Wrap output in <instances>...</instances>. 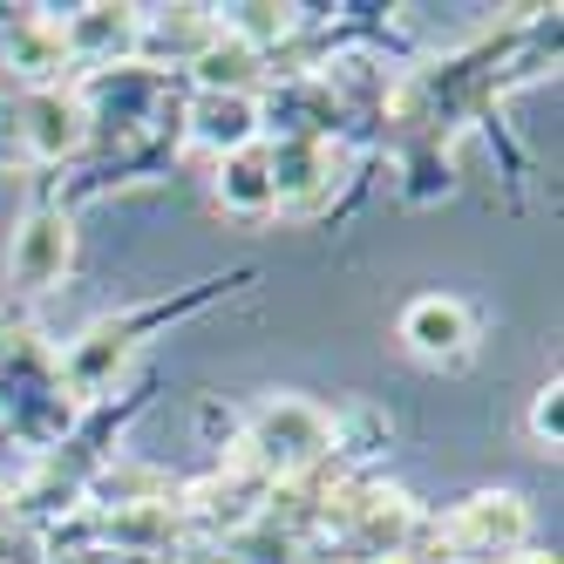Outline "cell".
Wrapping results in <instances>:
<instances>
[{"instance_id":"1","label":"cell","mask_w":564,"mask_h":564,"mask_svg":"<svg viewBox=\"0 0 564 564\" xmlns=\"http://www.w3.org/2000/svg\"><path fill=\"white\" fill-rule=\"evenodd\" d=\"M401 340H409L415 360H435V368H456V360L476 354V319L463 300L449 293H422L409 313H401Z\"/></svg>"},{"instance_id":"2","label":"cell","mask_w":564,"mask_h":564,"mask_svg":"<svg viewBox=\"0 0 564 564\" xmlns=\"http://www.w3.org/2000/svg\"><path fill=\"white\" fill-rule=\"evenodd\" d=\"M75 259V238H68V218L62 212H28L14 246H8V279L21 293H48L62 286V272Z\"/></svg>"},{"instance_id":"3","label":"cell","mask_w":564,"mask_h":564,"mask_svg":"<svg viewBox=\"0 0 564 564\" xmlns=\"http://www.w3.org/2000/svg\"><path fill=\"white\" fill-rule=\"evenodd\" d=\"M327 442H334V429H327V415H319L313 401H272V409H259V422H252V449L272 469H300V463H313L327 449Z\"/></svg>"},{"instance_id":"4","label":"cell","mask_w":564,"mask_h":564,"mask_svg":"<svg viewBox=\"0 0 564 564\" xmlns=\"http://www.w3.org/2000/svg\"><path fill=\"white\" fill-rule=\"evenodd\" d=\"M191 137L218 150V156H238V150H252L259 137V102L246 89H205L191 102Z\"/></svg>"},{"instance_id":"5","label":"cell","mask_w":564,"mask_h":564,"mask_svg":"<svg viewBox=\"0 0 564 564\" xmlns=\"http://www.w3.org/2000/svg\"><path fill=\"white\" fill-rule=\"evenodd\" d=\"M523 531H531V517H523L517 497H476L456 517V544L463 551H510V544H523Z\"/></svg>"},{"instance_id":"6","label":"cell","mask_w":564,"mask_h":564,"mask_svg":"<svg viewBox=\"0 0 564 564\" xmlns=\"http://www.w3.org/2000/svg\"><path fill=\"white\" fill-rule=\"evenodd\" d=\"M218 205L225 212H272V164L265 150H238V156H218Z\"/></svg>"},{"instance_id":"7","label":"cell","mask_w":564,"mask_h":564,"mask_svg":"<svg viewBox=\"0 0 564 564\" xmlns=\"http://www.w3.org/2000/svg\"><path fill=\"white\" fill-rule=\"evenodd\" d=\"M557 409H564L557 381H551V388H538V409H531V435L544 442V449H557Z\"/></svg>"}]
</instances>
